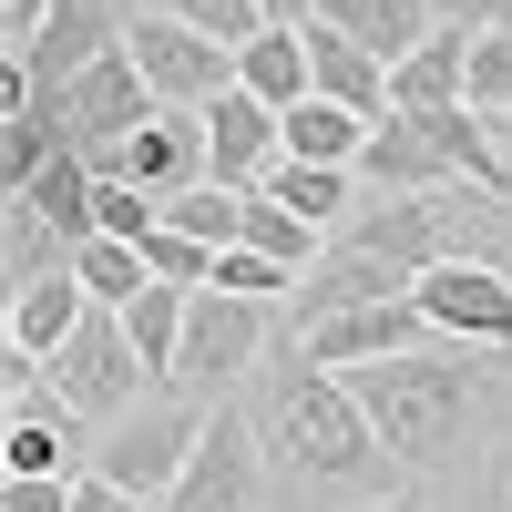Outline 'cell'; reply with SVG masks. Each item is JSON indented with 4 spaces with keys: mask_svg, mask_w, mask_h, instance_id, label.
Returning a JSON list of instances; mask_svg holds the SVG:
<instances>
[{
    "mask_svg": "<svg viewBox=\"0 0 512 512\" xmlns=\"http://www.w3.org/2000/svg\"><path fill=\"white\" fill-rule=\"evenodd\" d=\"M492 216H502V205H482V195H369L359 216L318 246V267L297 277L287 318L297 328H328L349 308H400V297L431 287V267L472 256V236Z\"/></svg>",
    "mask_w": 512,
    "mask_h": 512,
    "instance_id": "cell-1",
    "label": "cell"
},
{
    "mask_svg": "<svg viewBox=\"0 0 512 512\" xmlns=\"http://www.w3.org/2000/svg\"><path fill=\"white\" fill-rule=\"evenodd\" d=\"M256 441H267L277 472L318 482V492H390L400 461L379 451L369 410L349 400V379L318 369L297 338H277L267 359H256Z\"/></svg>",
    "mask_w": 512,
    "mask_h": 512,
    "instance_id": "cell-2",
    "label": "cell"
},
{
    "mask_svg": "<svg viewBox=\"0 0 512 512\" xmlns=\"http://www.w3.org/2000/svg\"><path fill=\"white\" fill-rule=\"evenodd\" d=\"M349 400L369 410L379 451L400 472H441V461L472 441L482 420V369L461 349H410V359H379V369H349Z\"/></svg>",
    "mask_w": 512,
    "mask_h": 512,
    "instance_id": "cell-3",
    "label": "cell"
},
{
    "mask_svg": "<svg viewBox=\"0 0 512 512\" xmlns=\"http://www.w3.org/2000/svg\"><path fill=\"white\" fill-rule=\"evenodd\" d=\"M52 390L93 420V431H113L123 410H144L154 400V369L134 349V328H123V308H93L72 338H62V359H52Z\"/></svg>",
    "mask_w": 512,
    "mask_h": 512,
    "instance_id": "cell-4",
    "label": "cell"
},
{
    "mask_svg": "<svg viewBox=\"0 0 512 512\" xmlns=\"http://www.w3.org/2000/svg\"><path fill=\"white\" fill-rule=\"evenodd\" d=\"M195 441H205V410H185V400H144V410H123L113 431H103L93 472H103L113 492H134V502H154V512H164V502L185 492Z\"/></svg>",
    "mask_w": 512,
    "mask_h": 512,
    "instance_id": "cell-5",
    "label": "cell"
},
{
    "mask_svg": "<svg viewBox=\"0 0 512 512\" xmlns=\"http://www.w3.org/2000/svg\"><path fill=\"white\" fill-rule=\"evenodd\" d=\"M123 52L144 62V82H154V103L164 113H216L226 93H236V52L226 41H205V31H185L175 11H134V41H123Z\"/></svg>",
    "mask_w": 512,
    "mask_h": 512,
    "instance_id": "cell-6",
    "label": "cell"
},
{
    "mask_svg": "<svg viewBox=\"0 0 512 512\" xmlns=\"http://www.w3.org/2000/svg\"><path fill=\"white\" fill-rule=\"evenodd\" d=\"M154 113H164V103H154L144 62H134V52H113V62H93V72H82L72 93H62V144H72V154L103 175V164H113L123 144H134Z\"/></svg>",
    "mask_w": 512,
    "mask_h": 512,
    "instance_id": "cell-7",
    "label": "cell"
},
{
    "mask_svg": "<svg viewBox=\"0 0 512 512\" xmlns=\"http://www.w3.org/2000/svg\"><path fill=\"white\" fill-rule=\"evenodd\" d=\"M256 492H267V441H256V410L216 400L205 410V441L185 461V492L164 512H256Z\"/></svg>",
    "mask_w": 512,
    "mask_h": 512,
    "instance_id": "cell-8",
    "label": "cell"
},
{
    "mask_svg": "<svg viewBox=\"0 0 512 512\" xmlns=\"http://www.w3.org/2000/svg\"><path fill=\"white\" fill-rule=\"evenodd\" d=\"M256 359H267V308H256V297H226V287H195L175 390H216L226 400V379H246Z\"/></svg>",
    "mask_w": 512,
    "mask_h": 512,
    "instance_id": "cell-9",
    "label": "cell"
},
{
    "mask_svg": "<svg viewBox=\"0 0 512 512\" xmlns=\"http://www.w3.org/2000/svg\"><path fill=\"white\" fill-rule=\"evenodd\" d=\"M420 318H431L441 338H461V349H512V267H492V256H451V267H431Z\"/></svg>",
    "mask_w": 512,
    "mask_h": 512,
    "instance_id": "cell-10",
    "label": "cell"
},
{
    "mask_svg": "<svg viewBox=\"0 0 512 512\" xmlns=\"http://www.w3.org/2000/svg\"><path fill=\"white\" fill-rule=\"evenodd\" d=\"M297 349H308L318 369H379V359H410V349H441V328L420 318V297H400V308H349V318H328V328H287Z\"/></svg>",
    "mask_w": 512,
    "mask_h": 512,
    "instance_id": "cell-11",
    "label": "cell"
},
{
    "mask_svg": "<svg viewBox=\"0 0 512 512\" xmlns=\"http://www.w3.org/2000/svg\"><path fill=\"white\" fill-rule=\"evenodd\" d=\"M103 175L144 185L154 205H175V195H195V185H216V144H205V113H154L144 134L103 164Z\"/></svg>",
    "mask_w": 512,
    "mask_h": 512,
    "instance_id": "cell-12",
    "label": "cell"
},
{
    "mask_svg": "<svg viewBox=\"0 0 512 512\" xmlns=\"http://www.w3.org/2000/svg\"><path fill=\"white\" fill-rule=\"evenodd\" d=\"M205 144H216V185L226 195H256L287 164V113L256 103V93H226L216 113H205Z\"/></svg>",
    "mask_w": 512,
    "mask_h": 512,
    "instance_id": "cell-13",
    "label": "cell"
},
{
    "mask_svg": "<svg viewBox=\"0 0 512 512\" xmlns=\"http://www.w3.org/2000/svg\"><path fill=\"white\" fill-rule=\"evenodd\" d=\"M359 185H369V195H472V185H461V164L431 144V123H410V113H390V123L369 134Z\"/></svg>",
    "mask_w": 512,
    "mask_h": 512,
    "instance_id": "cell-14",
    "label": "cell"
},
{
    "mask_svg": "<svg viewBox=\"0 0 512 512\" xmlns=\"http://www.w3.org/2000/svg\"><path fill=\"white\" fill-rule=\"evenodd\" d=\"M338 41H359V52L379 62V72H400L410 52H420V41H431L441 21H431V0H328V11H318Z\"/></svg>",
    "mask_w": 512,
    "mask_h": 512,
    "instance_id": "cell-15",
    "label": "cell"
},
{
    "mask_svg": "<svg viewBox=\"0 0 512 512\" xmlns=\"http://www.w3.org/2000/svg\"><path fill=\"white\" fill-rule=\"evenodd\" d=\"M451 103H472V31H431L390 72V113H451Z\"/></svg>",
    "mask_w": 512,
    "mask_h": 512,
    "instance_id": "cell-16",
    "label": "cell"
},
{
    "mask_svg": "<svg viewBox=\"0 0 512 512\" xmlns=\"http://www.w3.org/2000/svg\"><path fill=\"white\" fill-rule=\"evenodd\" d=\"M11 195H21V205H31V216L52 226V236H62L72 256H82V246L103 236V216H93V195H103V175H93V164H82V154H52V164H41L31 185H11Z\"/></svg>",
    "mask_w": 512,
    "mask_h": 512,
    "instance_id": "cell-17",
    "label": "cell"
},
{
    "mask_svg": "<svg viewBox=\"0 0 512 512\" xmlns=\"http://www.w3.org/2000/svg\"><path fill=\"white\" fill-rule=\"evenodd\" d=\"M308 72H318V103H349L359 123H390V72L359 41H338L328 21H308Z\"/></svg>",
    "mask_w": 512,
    "mask_h": 512,
    "instance_id": "cell-18",
    "label": "cell"
},
{
    "mask_svg": "<svg viewBox=\"0 0 512 512\" xmlns=\"http://www.w3.org/2000/svg\"><path fill=\"white\" fill-rule=\"evenodd\" d=\"M82 318H93V287H82V277L62 267V277H41L31 297H11V349L52 369V359H62V338H72Z\"/></svg>",
    "mask_w": 512,
    "mask_h": 512,
    "instance_id": "cell-19",
    "label": "cell"
},
{
    "mask_svg": "<svg viewBox=\"0 0 512 512\" xmlns=\"http://www.w3.org/2000/svg\"><path fill=\"white\" fill-rule=\"evenodd\" d=\"M236 93H256V103L297 113V103L318 93V72H308V31H256L246 52H236Z\"/></svg>",
    "mask_w": 512,
    "mask_h": 512,
    "instance_id": "cell-20",
    "label": "cell"
},
{
    "mask_svg": "<svg viewBox=\"0 0 512 512\" xmlns=\"http://www.w3.org/2000/svg\"><path fill=\"white\" fill-rule=\"evenodd\" d=\"M369 134H379V123H359L349 103H297L287 113V164H338V175H359V154H369Z\"/></svg>",
    "mask_w": 512,
    "mask_h": 512,
    "instance_id": "cell-21",
    "label": "cell"
},
{
    "mask_svg": "<svg viewBox=\"0 0 512 512\" xmlns=\"http://www.w3.org/2000/svg\"><path fill=\"white\" fill-rule=\"evenodd\" d=\"M62 267H72V246H62V236H52V226H41L31 205L11 195V205H0V287L31 297L41 277H62Z\"/></svg>",
    "mask_w": 512,
    "mask_h": 512,
    "instance_id": "cell-22",
    "label": "cell"
},
{
    "mask_svg": "<svg viewBox=\"0 0 512 512\" xmlns=\"http://www.w3.org/2000/svg\"><path fill=\"white\" fill-rule=\"evenodd\" d=\"M349 185H359V175H338V164H277V175L256 185V195H267V205H287L297 226H349V205H359Z\"/></svg>",
    "mask_w": 512,
    "mask_h": 512,
    "instance_id": "cell-23",
    "label": "cell"
},
{
    "mask_svg": "<svg viewBox=\"0 0 512 512\" xmlns=\"http://www.w3.org/2000/svg\"><path fill=\"white\" fill-rule=\"evenodd\" d=\"M185 308H195V287H164V277L123 308V328H134V349H144L154 379H175V359H185Z\"/></svg>",
    "mask_w": 512,
    "mask_h": 512,
    "instance_id": "cell-24",
    "label": "cell"
},
{
    "mask_svg": "<svg viewBox=\"0 0 512 512\" xmlns=\"http://www.w3.org/2000/svg\"><path fill=\"white\" fill-rule=\"evenodd\" d=\"M72 277L93 287V308H134V297L154 287V267H144V246H113V236H93L72 256Z\"/></svg>",
    "mask_w": 512,
    "mask_h": 512,
    "instance_id": "cell-25",
    "label": "cell"
},
{
    "mask_svg": "<svg viewBox=\"0 0 512 512\" xmlns=\"http://www.w3.org/2000/svg\"><path fill=\"white\" fill-rule=\"evenodd\" d=\"M164 226H175V236H195V246H236L246 236V195H226V185H195V195H175V205H164Z\"/></svg>",
    "mask_w": 512,
    "mask_h": 512,
    "instance_id": "cell-26",
    "label": "cell"
},
{
    "mask_svg": "<svg viewBox=\"0 0 512 512\" xmlns=\"http://www.w3.org/2000/svg\"><path fill=\"white\" fill-rule=\"evenodd\" d=\"M236 246H256V256H277V267H297V277L318 267V226H297L287 205H267V195H246V236H236Z\"/></svg>",
    "mask_w": 512,
    "mask_h": 512,
    "instance_id": "cell-27",
    "label": "cell"
},
{
    "mask_svg": "<svg viewBox=\"0 0 512 512\" xmlns=\"http://www.w3.org/2000/svg\"><path fill=\"white\" fill-rule=\"evenodd\" d=\"M216 287H226V297H256V308H287V297H297V267H277V256H256V246H226V256H216Z\"/></svg>",
    "mask_w": 512,
    "mask_h": 512,
    "instance_id": "cell-28",
    "label": "cell"
},
{
    "mask_svg": "<svg viewBox=\"0 0 512 512\" xmlns=\"http://www.w3.org/2000/svg\"><path fill=\"white\" fill-rule=\"evenodd\" d=\"M154 11H175L185 31H205V41H226V52H246V41L267 31V11H256V0H154Z\"/></svg>",
    "mask_w": 512,
    "mask_h": 512,
    "instance_id": "cell-29",
    "label": "cell"
},
{
    "mask_svg": "<svg viewBox=\"0 0 512 512\" xmlns=\"http://www.w3.org/2000/svg\"><path fill=\"white\" fill-rule=\"evenodd\" d=\"M472 113L512 123V31H472Z\"/></svg>",
    "mask_w": 512,
    "mask_h": 512,
    "instance_id": "cell-30",
    "label": "cell"
},
{
    "mask_svg": "<svg viewBox=\"0 0 512 512\" xmlns=\"http://www.w3.org/2000/svg\"><path fill=\"white\" fill-rule=\"evenodd\" d=\"M144 267H154L164 287H216V246H195V236H175V226H154V236H144Z\"/></svg>",
    "mask_w": 512,
    "mask_h": 512,
    "instance_id": "cell-31",
    "label": "cell"
},
{
    "mask_svg": "<svg viewBox=\"0 0 512 512\" xmlns=\"http://www.w3.org/2000/svg\"><path fill=\"white\" fill-rule=\"evenodd\" d=\"M472 512H512V441L482 451V472H472Z\"/></svg>",
    "mask_w": 512,
    "mask_h": 512,
    "instance_id": "cell-32",
    "label": "cell"
},
{
    "mask_svg": "<svg viewBox=\"0 0 512 512\" xmlns=\"http://www.w3.org/2000/svg\"><path fill=\"white\" fill-rule=\"evenodd\" d=\"M441 31H512V0H431Z\"/></svg>",
    "mask_w": 512,
    "mask_h": 512,
    "instance_id": "cell-33",
    "label": "cell"
},
{
    "mask_svg": "<svg viewBox=\"0 0 512 512\" xmlns=\"http://www.w3.org/2000/svg\"><path fill=\"white\" fill-rule=\"evenodd\" d=\"M52 11H62V0H0V52H31Z\"/></svg>",
    "mask_w": 512,
    "mask_h": 512,
    "instance_id": "cell-34",
    "label": "cell"
},
{
    "mask_svg": "<svg viewBox=\"0 0 512 512\" xmlns=\"http://www.w3.org/2000/svg\"><path fill=\"white\" fill-rule=\"evenodd\" d=\"M0 512H72V482H0Z\"/></svg>",
    "mask_w": 512,
    "mask_h": 512,
    "instance_id": "cell-35",
    "label": "cell"
},
{
    "mask_svg": "<svg viewBox=\"0 0 512 512\" xmlns=\"http://www.w3.org/2000/svg\"><path fill=\"white\" fill-rule=\"evenodd\" d=\"M72 512H154V502H134V492H113L103 472H82V482H72Z\"/></svg>",
    "mask_w": 512,
    "mask_h": 512,
    "instance_id": "cell-36",
    "label": "cell"
},
{
    "mask_svg": "<svg viewBox=\"0 0 512 512\" xmlns=\"http://www.w3.org/2000/svg\"><path fill=\"white\" fill-rule=\"evenodd\" d=\"M256 11H267V31H308V21L328 11V0H256Z\"/></svg>",
    "mask_w": 512,
    "mask_h": 512,
    "instance_id": "cell-37",
    "label": "cell"
},
{
    "mask_svg": "<svg viewBox=\"0 0 512 512\" xmlns=\"http://www.w3.org/2000/svg\"><path fill=\"white\" fill-rule=\"evenodd\" d=\"M369 512H431V502H420V492H390V502H369Z\"/></svg>",
    "mask_w": 512,
    "mask_h": 512,
    "instance_id": "cell-38",
    "label": "cell"
}]
</instances>
